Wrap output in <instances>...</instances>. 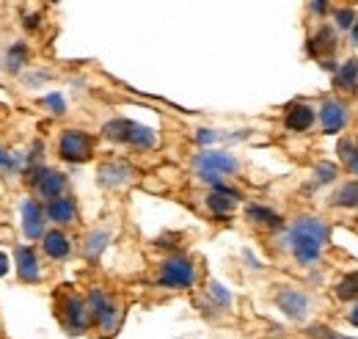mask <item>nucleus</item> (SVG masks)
<instances>
[{"instance_id":"1","label":"nucleus","mask_w":358,"mask_h":339,"mask_svg":"<svg viewBox=\"0 0 358 339\" xmlns=\"http://www.w3.org/2000/svg\"><path fill=\"white\" fill-rule=\"evenodd\" d=\"M284 243L292 251L298 265L309 268L314 262H320V256H322V249L328 243V223L314 215H301L298 221L289 223Z\"/></svg>"},{"instance_id":"2","label":"nucleus","mask_w":358,"mask_h":339,"mask_svg":"<svg viewBox=\"0 0 358 339\" xmlns=\"http://www.w3.org/2000/svg\"><path fill=\"white\" fill-rule=\"evenodd\" d=\"M193 166L199 171V179L207 182L210 188L221 185L226 174H237L240 171V160L229 152H218V149H204L193 158Z\"/></svg>"},{"instance_id":"3","label":"nucleus","mask_w":358,"mask_h":339,"mask_svg":"<svg viewBox=\"0 0 358 339\" xmlns=\"http://www.w3.org/2000/svg\"><path fill=\"white\" fill-rule=\"evenodd\" d=\"M199 279V270L193 265V259L185 254H171L169 259L160 262V273H157V284L163 290H190Z\"/></svg>"},{"instance_id":"4","label":"nucleus","mask_w":358,"mask_h":339,"mask_svg":"<svg viewBox=\"0 0 358 339\" xmlns=\"http://www.w3.org/2000/svg\"><path fill=\"white\" fill-rule=\"evenodd\" d=\"M102 132H105V138L135 146V149H152L157 144L155 130L146 127V125H138V122H130V119H110V122H105Z\"/></svg>"},{"instance_id":"5","label":"nucleus","mask_w":358,"mask_h":339,"mask_svg":"<svg viewBox=\"0 0 358 339\" xmlns=\"http://www.w3.org/2000/svg\"><path fill=\"white\" fill-rule=\"evenodd\" d=\"M86 303H89L91 323H94L102 334L110 337V334L119 328V320H122V309H119L116 298L110 296V293H105V290H91L89 298H86Z\"/></svg>"},{"instance_id":"6","label":"nucleus","mask_w":358,"mask_h":339,"mask_svg":"<svg viewBox=\"0 0 358 339\" xmlns=\"http://www.w3.org/2000/svg\"><path fill=\"white\" fill-rule=\"evenodd\" d=\"M25 182H28L45 202H52V199L64 196V193H66V185H69L66 174L50 169V166H42V163H39V166H28Z\"/></svg>"},{"instance_id":"7","label":"nucleus","mask_w":358,"mask_h":339,"mask_svg":"<svg viewBox=\"0 0 358 339\" xmlns=\"http://www.w3.org/2000/svg\"><path fill=\"white\" fill-rule=\"evenodd\" d=\"M58 158L66 163H86L94 158V138L91 132L78 127H69L58 138Z\"/></svg>"},{"instance_id":"8","label":"nucleus","mask_w":358,"mask_h":339,"mask_svg":"<svg viewBox=\"0 0 358 339\" xmlns=\"http://www.w3.org/2000/svg\"><path fill=\"white\" fill-rule=\"evenodd\" d=\"M58 317H61V326H64L69 334H83L91 326V314H89L86 298L75 296V293L61 296V300H58Z\"/></svg>"},{"instance_id":"9","label":"nucleus","mask_w":358,"mask_h":339,"mask_svg":"<svg viewBox=\"0 0 358 339\" xmlns=\"http://www.w3.org/2000/svg\"><path fill=\"white\" fill-rule=\"evenodd\" d=\"M350 125V108L339 97H328L320 105V127L325 135H339L342 130Z\"/></svg>"},{"instance_id":"10","label":"nucleus","mask_w":358,"mask_h":339,"mask_svg":"<svg viewBox=\"0 0 358 339\" xmlns=\"http://www.w3.org/2000/svg\"><path fill=\"white\" fill-rule=\"evenodd\" d=\"M20 218H22V235L34 243V240H42L47 232V210L45 205L34 196L22 199L20 205Z\"/></svg>"},{"instance_id":"11","label":"nucleus","mask_w":358,"mask_h":339,"mask_svg":"<svg viewBox=\"0 0 358 339\" xmlns=\"http://www.w3.org/2000/svg\"><path fill=\"white\" fill-rule=\"evenodd\" d=\"M336 28H331V25H320L317 31H314L312 36H309V42H306V50H309V55L317 58V61H322L325 64V69H331V72H336V67H334V53H336Z\"/></svg>"},{"instance_id":"12","label":"nucleus","mask_w":358,"mask_h":339,"mask_svg":"<svg viewBox=\"0 0 358 339\" xmlns=\"http://www.w3.org/2000/svg\"><path fill=\"white\" fill-rule=\"evenodd\" d=\"M275 306L289 317V320H306L309 317V306L312 300L303 290H295V287H281L275 293Z\"/></svg>"},{"instance_id":"13","label":"nucleus","mask_w":358,"mask_h":339,"mask_svg":"<svg viewBox=\"0 0 358 339\" xmlns=\"http://www.w3.org/2000/svg\"><path fill=\"white\" fill-rule=\"evenodd\" d=\"M133 177H135V171L127 160H105V163L96 169L99 185L108 188V191H119V188H124Z\"/></svg>"},{"instance_id":"14","label":"nucleus","mask_w":358,"mask_h":339,"mask_svg":"<svg viewBox=\"0 0 358 339\" xmlns=\"http://www.w3.org/2000/svg\"><path fill=\"white\" fill-rule=\"evenodd\" d=\"M14 265H17V276L22 284H36L42 279V265H39V256L34 251V246H17Z\"/></svg>"},{"instance_id":"15","label":"nucleus","mask_w":358,"mask_h":339,"mask_svg":"<svg viewBox=\"0 0 358 339\" xmlns=\"http://www.w3.org/2000/svg\"><path fill=\"white\" fill-rule=\"evenodd\" d=\"M240 191H234V188H229L226 182L221 185H215L210 193H207V207L210 212L215 215V218H226V215H231V210L240 205Z\"/></svg>"},{"instance_id":"16","label":"nucleus","mask_w":358,"mask_h":339,"mask_svg":"<svg viewBox=\"0 0 358 339\" xmlns=\"http://www.w3.org/2000/svg\"><path fill=\"white\" fill-rule=\"evenodd\" d=\"M314 122H317V111L309 102H292L284 111V127L289 132H306L314 127Z\"/></svg>"},{"instance_id":"17","label":"nucleus","mask_w":358,"mask_h":339,"mask_svg":"<svg viewBox=\"0 0 358 339\" xmlns=\"http://www.w3.org/2000/svg\"><path fill=\"white\" fill-rule=\"evenodd\" d=\"M47 221H52L55 226H72L78 221V202L72 196H58L52 202H47Z\"/></svg>"},{"instance_id":"18","label":"nucleus","mask_w":358,"mask_h":339,"mask_svg":"<svg viewBox=\"0 0 358 339\" xmlns=\"http://www.w3.org/2000/svg\"><path fill=\"white\" fill-rule=\"evenodd\" d=\"M42 251L50 259L61 262V259H66V256L72 254V240H69V235L61 226L58 229H47L45 237H42Z\"/></svg>"},{"instance_id":"19","label":"nucleus","mask_w":358,"mask_h":339,"mask_svg":"<svg viewBox=\"0 0 358 339\" xmlns=\"http://www.w3.org/2000/svg\"><path fill=\"white\" fill-rule=\"evenodd\" d=\"M336 88L342 91H350V94H358V61L356 58H348L336 67V78H334Z\"/></svg>"},{"instance_id":"20","label":"nucleus","mask_w":358,"mask_h":339,"mask_svg":"<svg viewBox=\"0 0 358 339\" xmlns=\"http://www.w3.org/2000/svg\"><path fill=\"white\" fill-rule=\"evenodd\" d=\"M245 218L254 223V226H262V229H278L281 226V215L273 212L265 205H248L245 207Z\"/></svg>"},{"instance_id":"21","label":"nucleus","mask_w":358,"mask_h":339,"mask_svg":"<svg viewBox=\"0 0 358 339\" xmlns=\"http://www.w3.org/2000/svg\"><path fill=\"white\" fill-rule=\"evenodd\" d=\"M28 58H31V50L25 42H14L6 50V72L11 75H20L25 67H28Z\"/></svg>"},{"instance_id":"22","label":"nucleus","mask_w":358,"mask_h":339,"mask_svg":"<svg viewBox=\"0 0 358 339\" xmlns=\"http://www.w3.org/2000/svg\"><path fill=\"white\" fill-rule=\"evenodd\" d=\"M108 243H110V232H105V229L89 232L86 240H83V254H86V259H96V256L108 249Z\"/></svg>"},{"instance_id":"23","label":"nucleus","mask_w":358,"mask_h":339,"mask_svg":"<svg viewBox=\"0 0 358 339\" xmlns=\"http://www.w3.org/2000/svg\"><path fill=\"white\" fill-rule=\"evenodd\" d=\"M339 160L348 166V171L350 174H356L358 177V141L356 138H342L339 141Z\"/></svg>"},{"instance_id":"24","label":"nucleus","mask_w":358,"mask_h":339,"mask_svg":"<svg viewBox=\"0 0 358 339\" xmlns=\"http://www.w3.org/2000/svg\"><path fill=\"white\" fill-rule=\"evenodd\" d=\"M336 207H358V179H350L348 185H342L334 196Z\"/></svg>"},{"instance_id":"25","label":"nucleus","mask_w":358,"mask_h":339,"mask_svg":"<svg viewBox=\"0 0 358 339\" xmlns=\"http://www.w3.org/2000/svg\"><path fill=\"white\" fill-rule=\"evenodd\" d=\"M336 296L342 298V300H353V298H358V270L356 273H348V276L336 284Z\"/></svg>"},{"instance_id":"26","label":"nucleus","mask_w":358,"mask_h":339,"mask_svg":"<svg viewBox=\"0 0 358 339\" xmlns=\"http://www.w3.org/2000/svg\"><path fill=\"white\" fill-rule=\"evenodd\" d=\"M334 22H336V31L350 34V28L356 25V11L353 8H339V11H334Z\"/></svg>"},{"instance_id":"27","label":"nucleus","mask_w":358,"mask_h":339,"mask_svg":"<svg viewBox=\"0 0 358 339\" xmlns=\"http://www.w3.org/2000/svg\"><path fill=\"white\" fill-rule=\"evenodd\" d=\"M42 105L50 108V113H55V116H64V113H66V102H64V97H61L58 91L47 94L45 99H42Z\"/></svg>"},{"instance_id":"28","label":"nucleus","mask_w":358,"mask_h":339,"mask_svg":"<svg viewBox=\"0 0 358 339\" xmlns=\"http://www.w3.org/2000/svg\"><path fill=\"white\" fill-rule=\"evenodd\" d=\"M336 174H339V171H336L334 163H317V169H314L317 182H322V185H325V182H334V179H336Z\"/></svg>"},{"instance_id":"29","label":"nucleus","mask_w":358,"mask_h":339,"mask_svg":"<svg viewBox=\"0 0 358 339\" xmlns=\"http://www.w3.org/2000/svg\"><path fill=\"white\" fill-rule=\"evenodd\" d=\"M207 293H210V298H213V300H215V303H218L221 309H226V306L231 303V296L226 293V290L221 287V284H215V282H213V284L207 287Z\"/></svg>"},{"instance_id":"30","label":"nucleus","mask_w":358,"mask_h":339,"mask_svg":"<svg viewBox=\"0 0 358 339\" xmlns=\"http://www.w3.org/2000/svg\"><path fill=\"white\" fill-rule=\"evenodd\" d=\"M20 166H22V160H20L17 155H11V152H6V149L0 146V169L20 171Z\"/></svg>"},{"instance_id":"31","label":"nucleus","mask_w":358,"mask_h":339,"mask_svg":"<svg viewBox=\"0 0 358 339\" xmlns=\"http://www.w3.org/2000/svg\"><path fill=\"white\" fill-rule=\"evenodd\" d=\"M309 8H312L314 17H325V14L331 11V3H328V0H312Z\"/></svg>"},{"instance_id":"32","label":"nucleus","mask_w":358,"mask_h":339,"mask_svg":"<svg viewBox=\"0 0 358 339\" xmlns=\"http://www.w3.org/2000/svg\"><path fill=\"white\" fill-rule=\"evenodd\" d=\"M314 337L320 339H353V337H342V334H334V328H322V326H317V328H312Z\"/></svg>"},{"instance_id":"33","label":"nucleus","mask_w":358,"mask_h":339,"mask_svg":"<svg viewBox=\"0 0 358 339\" xmlns=\"http://www.w3.org/2000/svg\"><path fill=\"white\" fill-rule=\"evenodd\" d=\"M199 144H215L218 141V135H215V130H199Z\"/></svg>"},{"instance_id":"34","label":"nucleus","mask_w":358,"mask_h":339,"mask_svg":"<svg viewBox=\"0 0 358 339\" xmlns=\"http://www.w3.org/2000/svg\"><path fill=\"white\" fill-rule=\"evenodd\" d=\"M39 20H42L39 14H31V17H25V28H28V31H36V28H39Z\"/></svg>"},{"instance_id":"35","label":"nucleus","mask_w":358,"mask_h":339,"mask_svg":"<svg viewBox=\"0 0 358 339\" xmlns=\"http://www.w3.org/2000/svg\"><path fill=\"white\" fill-rule=\"evenodd\" d=\"M6 273H8V256L0 251V279H3Z\"/></svg>"},{"instance_id":"36","label":"nucleus","mask_w":358,"mask_h":339,"mask_svg":"<svg viewBox=\"0 0 358 339\" xmlns=\"http://www.w3.org/2000/svg\"><path fill=\"white\" fill-rule=\"evenodd\" d=\"M348 323H350V326H356V328H358V306H353V309L348 312Z\"/></svg>"},{"instance_id":"37","label":"nucleus","mask_w":358,"mask_h":339,"mask_svg":"<svg viewBox=\"0 0 358 339\" xmlns=\"http://www.w3.org/2000/svg\"><path fill=\"white\" fill-rule=\"evenodd\" d=\"M350 39H353V44L358 47V17H356V25L350 28Z\"/></svg>"},{"instance_id":"38","label":"nucleus","mask_w":358,"mask_h":339,"mask_svg":"<svg viewBox=\"0 0 358 339\" xmlns=\"http://www.w3.org/2000/svg\"><path fill=\"white\" fill-rule=\"evenodd\" d=\"M52 3H58V0H52Z\"/></svg>"}]
</instances>
